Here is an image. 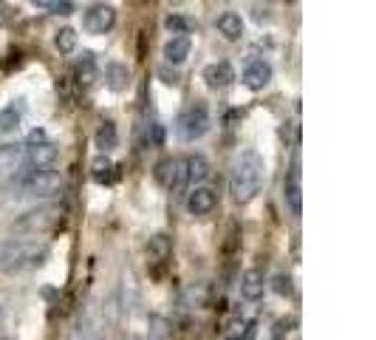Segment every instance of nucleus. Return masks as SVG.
<instances>
[{"label":"nucleus","mask_w":376,"mask_h":340,"mask_svg":"<svg viewBox=\"0 0 376 340\" xmlns=\"http://www.w3.org/2000/svg\"><path fill=\"white\" fill-rule=\"evenodd\" d=\"M263 179H266V162L255 147H246L241 150L232 170H229V193L235 204H249L263 188Z\"/></svg>","instance_id":"f257e3e1"},{"label":"nucleus","mask_w":376,"mask_h":340,"mask_svg":"<svg viewBox=\"0 0 376 340\" xmlns=\"http://www.w3.org/2000/svg\"><path fill=\"white\" fill-rule=\"evenodd\" d=\"M48 256V247L37 238H9L0 247V272L17 275L31 267H43Z\"/></svg>","instance_id":"f03ea898"},{"label":"nucleus","mask_w":376,"mask_h":340,"mask_svg":"<svg viewBox=\"0 0 376 340\" xmlns=\"http://www.w3.org/2000/svg\"><path fill=\"white\" fill-rule=\"evenodd\" d=\"M62 215H66V207L51 202V204H40V207H31L28 213H23L20 219L15 222V233L20 235H40V233H48L54 230Z\"/></svg>","instance_id":"7ed1b4c3"},{"label":"nucleus","mask_w":376,"mask_h":340,"mask_svg":"<svg viewBox=\"0 0 376 340\" xmlns=\"http://www.w3.org/2000/svg\"><path fill=\"white\" fill-rule=\"evenodd\" d=\"M17 193L31 199H54L62 193V176L51 170H23L17 176Z\"/></svg>","instance_id":"20e7f679"},{"label":"nucleus","mask_w":376,"mask_h":340,"mask_svg":"<svg viewBox=\"0 0 376 340\" xmlns=\"http://www.w3.org/2000/svg\"><path fill=\"white\" fill-rule=\"evenodd\" d=\"M209 131V111L204 102L187 105L176 119V134L181 142H198Z\"/></svg>","instance_id":"39448f33"},{"label":"nucleus","mask_w":376,"mask_h":340,"mask_svg":"<svg viewBox=\"0 0 376 340\" xmlns=\"http://www.w3.org/2000/svg\"><path fill=\"white\" fill-rule=\"evenodd\" d=\"M153 176H156V181H159L164 190H173V193H184V188L190 184V179H187V165L178 156L162 159L159 165H156Z\"/></svg>","instance_id":"423d86ee"},{"label":"nucleus","mask_w":376,"mask_h":340,"mask_svg":"<svg viewBox=\"0 0 376 340\" xmlns=\"http://www.w3.org/2000/svg\"><path fill=\"white\" fill-rule=\"evenodd\" d=\"M116 26V9L111 3H97L91 6L82 17V28L88 35H108L111 28Z\"/></svg>","instance_id":"0eeeda50"},{"label":"nucleus","mask_w":376,"mask_h":340,"mask_svg":"<svg viewBox=\"0 0 376 340\" xmlns=\"http://www.w3.org/2000/svg\"><path fill=\"white\" fill-rule=\"evenodd\" d=\"M59 159V147L54 142H40V145H28L23 150V162L28 170H51Z\"/></svg>","instance_id":"6e6552de"},{"label":"nucleus","mask_w":376,"mask_h":340,"mask_svg":"<svg viewBox=\"0 0 376 340\" xmlns=\"http://www.w3.org/2000/svg\"><path fill=\"white\" fill-rule=\"evenodd\" d=\"M266 275H263V269H258V267H252V269H246L243 275H241V281H238V292H241V298L243 301H261L263 298V292H266Z\"/></svg>","instance_id":"1a4fd4ad"},{"label":"nucleus","mask_w":376,"mask_h":340,"mask_svg":"<svg viewBox=\"0 0 376 340\" xmlns=\"http://www.w3.org/2000/svg\"><path fill=\"white\" fill-rule=\"evenodd\" d=\"M283 199L292 210V215H300L303 213V181H300V162L294 159L292 170L286 173V181H283Z\"/></svg>","instance_id":"9d476101"},{"label":"nucleus","mask_w":376,"mask_h":340,"mask_svg":"<svg viewBox=\"0 0 376 340\" xmlns=\"http://www.w3.org/2000/svg\"><path fill=\"white\" fill-rule=\"evenodd\" d=\"M215 207H218V193L212 188H207V184H198V188L190 190V196H187V210L193 215H209Z\"/></svg>","instance_id":"9b49d317"},{"label":"nucleus","mask_w":376,"mask_h":340,"mask_svg":"<svg viewBox=\"0 0 376 340\" xmlns=\"http://www.w3.org/2000/svg\"><path fill=\"white\" fill-rule=\"evenodd\" d=\"M243 85L249 91H263L269 82H272V66L266 63V60H252L246 69H243Z\"/></svg>","instance_id":"f8f14e48"},{"label":"nucleus","mask_w":376,"mask_h":340,"mask_svg":"<svg viewBox=\"0 0 376 340\" xmlns=\"http://www.w3.org/2000/svg\"><path fill=\"white\" fill-rule=\"evenodd\" d=\"M170 256H173V238L167 233L150 235V241H147V261L156 264V267H162V264L170 261Z\"/></svg>","instance_id":"ddd939ff"},{"label":"nucleus","mask_w":376,"mask_h":340,"mask_svg":"<svg viewBox=\"0 0 376 340\" xmlns=\"http://www.w3.org/2000/svg\"><path fill=\"white\" fill-rule=\"evenodd\" d=\"M204 80L209 88H227L235 82V69L227 63V60H218V63H209L204 69Z\"/></svg>","instance_id":"4468645a"},{"label":"nucleus","mask_w":376,"mask_h":340,"mask_svg":"<svg viewBox=\"0 0 376 340\" xmlns=\"http://www.w3.org/2000/svg\"><path fill=\"white\" fill-rule=\"evenodd\" d=\"M215 28H218V35H221L224 40L238 43L243 37V17L238 12H224L221 17L215 20Z\"/></svg>","instance_id":"2eb2a0df"},{"label":"nucleus","mask_w":376,"mask_h":340,"mask_svg":"<svg viewBox=\"0 0 376 340\" xmlns=\"http://www.w3.org/2000/svg\"><path fill=\"white\" fill-rule=\"evenodd\" d=\"M105 85L113 91V94H122V91L131 85V69L124 63H119V60H111V63L105 66Z\"/></svg>","instance_id":"dca6fc26"},{"label":"nucleus","mask_w":376,"mask_h":340,"mask_svg":"<svg viewBox=\"0 0 376 340\" xmlns=\"http://www.w3.org/2000/svg\"><path fill=\"white\" fill-rule=\"evenodd\" d=\"M190 51H193V40L190 37H170L167 43H164V60L170 66H181V63H187V57H190Z\"/></svg>","instance_id":"f3484780"},{"label":"nucleus","mask_w":376,"mask_h":340,"mask_svg":"<svg viewBox=\"0 0 376 340\" xmlns=\"http://www.w3.org/2000/svg\"><path fill=\"white\" fill-rule=\"evenodd\" d=\"M23 165V145H0V179L15 176Z\"/></svg>","instance_id":"a211bd4d"},{"label":"nucleus","mask_w":376,"mask_h":340,"mask_svg":"<svg viewBox=\"0 0 376 340\" xmlns=\"http://www.w3.org/2000/svg\"><path fill=\"white\" fill-rule=\"evenodd\" d=\"M164 28L176 37H190L193 32H198V23H196V17H187V15H167Z\"/></svg>","instance_id":"6ab92c4d"},{"label":"nucleus","mask_w":376,"mask_h":340,"mask_svg":"<svg viewBox=\"0 0 376 340\" xmlns=\"http://www.w3.org/2000/svg\"><path fill=\"white\" fill-rule=\"evenodd\" d=\"M20 119H23V102H9L3 111H0V134H15L20 128Z\"/></svg>","instance_id":"aec40b11"},{"label":"nucleus","mask_w":376,"mask_h":340,"mask_svg":"<svg viewBox=\"0 0 376 340\" xmlns=\"http://www.w3.org/2000/svg\"><path fill=\"white\" fill-rule=\"evenodd\" d=\"M91 179L97 181V184H111L116 179V165L100 153V156L91 162Z\"/></svg>","instance_id":"412c9836"},{"label":"nucleus","mask_w":376,"mask_h":340,"mask_svg":"<svg viewBox=\"0 0 376 340\" xmlns=\"http://www.w3.org/2000/svg\"><path fill=\"white\" fill-rule=\"evenodd\" d=\"M93 142H97V147L102 150V156H108V153L119 145V134H116L113 122H102V125L97 128V136H93Z\"/></svg>","instance_id":"4be33fe9"},{"label":"nucleus","mask_w":376,"mask_h":340,"mask_svg":"<svg viewBox=\"0 0 376 340\" xmlns=\"http://www.w3.org/2000/svg\"><path fill=\"white\" fill-rule=\"evenodd\" d=\"M255 332H258V323H255V321H243V318H238V321H232V323L227 326L224 340H252Z\"/></svg>","instance_id":"5701e85b"},{"label":"nucleus","mask_w":376,"mask_h":340,"mask_svg":"<svg viewBox=\"0 0 376 340\" xmlns=\"http://www.w3.org/2000/svg\"><path fill=\"white\" fill-rule=\"evenodd\" d=\"M77 80L79 85H91L97 80V60H93V51H82L77 60Z\"/></svg>","instance_id":"b1692460"},{"label":"nucleus","mask_w":376,"mask_h":340,"mask_svg":"<svg viewBox=\"0 0 376 340\" xmlns=\"http://www.w3.org/2000/svg\"><path fill=\"white\" fill-rule=\"evenodd\" d=\"M184 165H187V179H190V181L201 184V181L209 179V162L201 156V153H196V156H187Z\"/></svg>","instance_id":"393cba45"},{"label":"nucleus","mask_w":376,"mask_h":340,"mask_svg":"<svg viewBox=\"0 0 376 340\" xmlns=\"http://www.w3.org/2000/svg\"><path fill=\"white\" fill-rule=\"evenodd\" d=\"M54 46L59 54H71L77 48V32L74 28H59V32L54 35Z\"/></svg>","instance_id":"a878e982"},{"label":"nucleus","mask_w":376,"mask_h":340,"mask_svg":"<svg viewBox=\"0 0 376 340\" xmlns=\"http://www.w3.org/2000/svg\"><path fill=\"white\" fill-rule=\"evenodd\" d=\"M209 295H212V287L209 284H196L187 289V298H190V306H207L209 303Z\"/></svg>","instance_id":"bb28decb"},{"label":"nucleus","mask_w":376,"mask_h":340,"mask_svg":"<svg viewBox=\"0 0 376 340\" xmlns=\"http://www.w3.org/2000/svg\"><path fill=\"white\" fill-rule=\"evenodd\" d=\"M170 337H173L170 323L164 318H159V315H153L150 318V340H170Z\"/></svg>","instance_id":"cd10ccee"},{"label":"nucleus","mask_w":376,"mask_h":340,"mask_svg":"<svg viewBox=\"0 0 376 340\" xmlns=\"http://www.w3.org/2000/svg\"><path fill=\"white\" fill-rule=\"evenodd\" d=\"M144 134H147V147H162L164 142V128H162V122H147L144 125Z\"/></svg>","instance_id":"c85d7f7f"},{"label":"nucleus","mask_w":376,"mask_h":340,"mask_svg":"<svg viewBox=\"0 0 376 340\" xmlns=\"http://www.w3.org/2000/svg\"><path fill=\"white\" fill-rule=\"evenodd\" d=\"M35 6H40V9H46V12H51V15H74V3H66V0H37Z\"/></svg>","instance_id":"c756f323"},{"label":"nucleus","mask_w":376,"mask_h":340,"mask_svg":"<svg viewBox=\"0 0 376 340\" xmlns=\"http://www.w3.org/2000/svg\"><path fill=\"white\" fill-rule=\"evenodd\" d=\"M272 289H274L277 295H292V278H289V275H274Z\"/></svg>","instance_id":"7c9ffc66"},{"label":"nucleus","mask_w":376,"mask_h":340,"mask_svg":"<svg viewBox=\"0 0 376 340\" xmlns=\"http://www.w3.org/2000/svg\"><path fill=\"white\" fill-rule=\"evenodd\" d=\"M252 20H255V23H269V20H272V6L255 3V6H252Z\"/></svg>","instance_id":"2f4dec72"},{"label":"nucleus","mask_w":376,"mask_h":340,"mask_svg":"<svg viewBox=\"0 0 376 340\" xmlns=\"http://www.w3.org/2000/svg\"><path fill=\"white\" fill-rule=\"evenodd\" d=\"M292 326H294V321H292V318L277 321V323H274V334H272V337H274V340H283V334H289V332H292Z\"/></svg>","instance_id":"473e14b6"},{"label":"nucleus","mask_w":376,"mask_h":340,"mask_svg":"<svg viewBox=\"0 0 376 340\" xmlns=\"http://www.w3.org/2000/svg\"><path fill=\"white\" fill-rule=\"evenodd\" d=\"M40 142H48V139H46V131H31L28 145H40ZM28 145H26V147H28Z\"/></svg>","instance_id":"72a5a7b5"},{"label":"nucleus","mask_w":376,"mask_h":340,"mask_svg":"<svg viewBox=\"0 0 376 340\" xmlns=\"http://www.w3.org/2000/svg\"><path fill=\"white\" fill-rule=\"evenodd\" d=\"M238 119H243V111H229V114L224 116L227 125H232V122H238Z\"/></svg>","instance_id":"f704fd0d"},{"label":"nucleus","mask_w":376,"mask_h":340,"mask_svg":"<svg viewBox=\"0 0 376 340\" xmlns=\"http://www.w3.org/2000/svg\"><path fill=\"white\" fill-rule=\"evenodd\" d=\"M0 340H12V337H3V334H0Z\"/></svg>","instance_id":"c9c22d12"},{"label":"nucleus","mask_w":376,"mask_h":340,"mask_svg":"<svg viewBox=\"0 0 376 340\" xmlns=\"http://www.w3.org/2000/svg\"><path fill=\"white\" fill-rule=\"evenodd\" d=\"M0 318H3V312H0Z\"/></svg>","instance_id":"e433bc0d"}]
</instances>
